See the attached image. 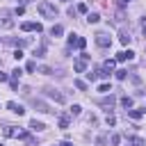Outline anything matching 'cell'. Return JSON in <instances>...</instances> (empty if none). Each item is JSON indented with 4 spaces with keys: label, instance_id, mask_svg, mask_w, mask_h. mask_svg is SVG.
<instances>
[{
    "label": "cell",
    "instance_id": "1",
    "mask_svg": "<svg viewBox=\"0 0 146 146\" xmlns=\"http://www.w3.org/2000/svg\"><path fill=\"white\" fill-rule=\"evenodd\" d=\"M36 9H39V14H41L43 18H57V7H55V5H50L48 0H39Z\"/></svg>",
    "mask_w": 146,
    "mask_h": 146
},
{
    "label": "cell",
    "instance_id": "24",
    "mask_svg": "<svg viewBox=\"0 0 146 146\" xmlns=\"http://www.w3.org/2000/svg\"><path fill=\"white\" fill-rule=\"evenodd\" d=\"M98 91H100V94H107V91H112V89H110L107 82H103V84H98Z\"/></svg>",
    "mask_w": 146,
    "mask_h": 146
},
{
    "label": "cell",
    "instance_id": "38",
    "mask_svg": "<svg viewBox=\"0 0 146 146\" xmlns=\"http://www.w3.org/2000/svg\"><path fill=\"white\" fill-rule=\"evenodd\" d=\"M7 80H9V78H7V73H2V71H0V82H7Z\"/></svg>",
    "mask_w": 146,
    "mask_h": 146
},
{
    "label": "cell",
    "instance_id": "27",
    "mask_svg": "<svg viewBox=\"0 0 146 146\" xmlns=\"http://www.w3.org/2000/svg\"><path fill=\"white\" fill-rule=\"evenodd\" d=\"M39 73H43V75H48V73H52V68H50V66H39Z\"/></svg>",
    "mask_w": 146,
    "mask_h": 146
},
{
    "label": "cell",
    "instance_id": "13",
    "mask_svg": "<svg viewBox=\"0 0 146 146\" xmlns=\"http://www.w3.org/2000/svg\"><path fill=\"white\" fill-rule=\"evenodd\" d=\"M141 114H144L141 110H128V116H130V119H135V121H139V119H141Z\"/></svg>",
    "mask_w": 146,
    "mask_h": 146
},
{
    "label": "cell",
    "instance_id": "36",
    "mask_svg": "<svg viewBox=\"0 0 146 146\" xmlns=\"http://www.w3.org/2000/svg\"><path fill=\"white\" fill-rule=\"evenodd\" d=\"M114 123H116V119H114L112 114H107V125H114Z\"/></svg>",
    "mask_w": 146,
    "mask_h": 146
},
{
    "label": "cell",
    "instance_id": "5",
    "mask_svg": "<svg viewBox=\"0 0 146 146\" xmlns=\"http://www.w3.org/2000/svg\"><path fill=\"white\" fill-rule=\"evenodd\" d=\"M46 96L52 98L55 103H66V96H64L59 89H55V87H46Z\"/></svg>",
    "mask_w": 146,
    "mask_h": 146
},
{
    "label": "cell",
    "instance_id": "9",
    "mask_svg": "<svg viewBox=\"0 0 146 146\" xmlns=\"http://www.w3.org/2000/svg\"><path fill=\"white\" fill-rule=\"evenodd\" d=\"M132 57H135L132 50H121V52L116 55V62H125V59H132Z\"/></svg>",
    "mask_w": 146,
    "mask_h": 146
},
{
    "label": "cell",
    "instance_id": "12",
    "mask_svg": "<svg viewBox=\"0 0 146 146\" xmlns=\"http://www.w3.org/2000/svg\"><path fill=\"white\" fill-rule=\"evenodd\" d=\"M119 103H121V105H123L125 110H132V98H130V96H123V98H121Z\"/></svg>",
    "mask_w": 146,
    "mask_h": 146
},
{
    "label": "cell",
    "instance_id": "42",
    "mask_svg": "<svg viewBox=\"0 0 146 146\" xmlns=\"http://www.w3.org/2000/svg\"><path fill=\"white\" fill-rule=\"evenodd\" d=\"M0 146H2V144H0Z\"/></svg>",
    "mask_w": 146,
    "mask_h": 146
},
{
    "label": "cell",
    "instance_id": "15",
    "mask_svg": "<svg viewBox=\"0 0 146 146\" xmlns=\"http://www.w3.org/2000/svg\"><path fill=\"white\" fill-rule=\"evenodd\" d=\"M130 39H132V36H130L128 32H121V34H119V41H121L123 46H128V43H130Z\"/></svg>",
    "mask_w": 146,
    "mask_h": 146
},
{
    "label": "cell",
    "instance_id": "21",
    "mask_svg": "<svg viewBox=\"0 0 146 146\" xmlns=\"http://www.w3.org/2000/svg\"><path fill=\"white\" fill-rule=\"evenodd\" d=\"M43 52H46V43H41L39 48H34V55L36 57H43Z\"/></svg>",
    "mask_w": 146,
    "mask_h": 146
},
{
    "label": "cell",
    "instance_id": "11",
    "mask_svg": "<svg viewBox=\"0 0 146 146\" xmlns=\"http://www.w3.org/2000/svg\"><path fill=\"white\" fill-rule=\"evenodd\" d=\"M50 34H52V36H62V34H64V27H62V25H52V27H50Z\"/></svg>",
    "mask_w": 146,
    "mask_h": 146
},
{
    "label": "cell",
    "instance_id": "43",
    "mask_svg": "<svg viewBox=\"0 0 146 146\" xmlns=\"http://www.w3.org/2000/svg\"><path fill=\"white\" fill-rule=\"evenodd\" d=\"M64 2H66V0H64Z\"/></svg>",
    "mask_w": 146,
    "mask_h": 146
},
{
    "label": "cell",
    "instance_id": "10",
    "mask_svg": "<svg viewBox=\"0 0 146 146\" xmlns=\"http://www.w3.org/2000/svg\"><path fill=\"white\" fill-rule=\"evenodd\" d=\"M30 128H32V130H36V132H41V130H43L46 125H43L41 121H36V119H32V121H30Z\"/></svg>",
    "mask_w": 146,
    "mask_h": 146
},
{
    "label": "cell",
    "instance_id": "30",
    "mask_svg": "<svg viewBox=\"0 0 146 146\" xmlns=\"http://www.w3.org/2000/svg\"><path fill=\"white\" fill-rule=\"evenodd\" d=\"M84 46H87V39H82V36H80V39H78V46H75V48H80V50H82Z\"/></svg>",
    "mask_w": 146,
    "mask_h": 146
},
{
    "label": "cell",
    "instance_id": "22",
    "mask_svg": "<svg viewBox=\"0 0 146 146\" xmlns=\"http://www.w3.org/2000/svg\"><path fill=\"white\" fill-rule=\"evenodd\" d=\"M114 66H116V59H107V62H105V66H103V68H105V71H112V68H114Z\"/></svg>",
    "mask_w": 146,
    "mask_h": 146
},
{
    "label": "cell",
    "instance_id": "31",
    "mask_svg": "<svg viewBox=\"0 0 146 146\" xmlns=\"http://www.w3.org/2000/svg\"><path fill=\"white\" fill-rule=\"evenodd\" d=\"M112 144L119 146V144H121V135H112Z\"/></svg>",
    "mask_w": 146,
    "mask_h": 146
},
{
    "label": "cell",
    "instance_id": "25",
    "mask_svg": "<svg viewBox=\"0 0 146 146\" xmlns=\"http://www.w3.org/2000/svg\"><path fill=\"white\" fill-rule=\"evenodd\" d=\"M25 71H27V73L36 71V64H34V62H27V64H25Z\"/></svg>",
    "mask_w": 146,
    "mask_h": 146
},
{
    "label": "cell",
    "instance_id": "20",
    "mask_svg": "<svg viewBox=\"0 0 146 146\" xmlns=\"http://www.w3.org/2000/svg\"><path fill=\"white\" fill-rule=\"evenodd\" d=\"M87 21H89V23H98V21H100V16H98L96 11H91V14L87 16Z\"/></svg>",
    "mask_w": 146,
    "mask_h": 146
},
{
    "label": "cell",
    "instance_id": "3",
    "mask_svg": "<svg viewBox=\"0 0 146 146\" xmlns=\"http://www.w3.org/2000/svg\"><path fill=\"white\" fill-rule=\"evenodd\" d=\"M0 27L2 30L14 27V11H9V9H2L0 11Z\"/></svg>",
    "mask_w": 146,
    "mask_h": 146
},
{
    "label": "cell",
    "instance_id": "2",
    "mask_svg": "<svg viewBox=\"0 0 146 146\" xmlns=\"http://www.w3.org/2000/svg\"><path fill=\"white\" fill-rule=\"evenodd\" d=\"M89 59H91V55H87V52L78 55V57H75V62H73V71H75V73H87Z\"/></svg>",
    "mask_w": 146,
    "mask_h": 146
},
{
    "label": "cell",
    "instance_id": "34",
    "mask_svg": "<svg viewBox=\"0 0 146 146\" xmlns=\"http://www.w3.org/2000/svg\"><path fill=\"white\" fill-rule=\"evenodd\" d=\"M14 59H23V52H21V48H18V50H14Z\"/></svg>",
    "mask_w": 146,
    "mask_h": 146
},
{
    "label": "cell",
    "instance_id": "28",
    "mask_svg": "<svg viewBox=\"0 0 146 146\" xmlns=\"http://www.w3.org/2000/svg\"><path fill=\"white\" fill-rule=\"evenodd\" d=\"M21 73H23L21 68H14V71H11V80H18V78H21Z\"/></svg>",
    "mask_w": 146,
    "mask_h": 146
},
{
    "label": "cell",
    "instance_id": "6",
    "mask_svg": "<svg viewBox=\"0 0 146 146\" xmlns=\"http://www.w3.org/2000/svg\"><path fill=\"white\" fill-rule=\"evenodd\" d=\"M94 41H96V46H100V48H110V46H112V39H110L105 32H98Z\"/></svg>",
    "mask_w": 146,
    "mask_h": 146
},
{
    "label": "cell",
    "instance_id": "18",
    "mask_svg": "<svg viewBox=\"0 0 146 146\" xmlns=\"http://www.w3.org/2000/svg\"><path fill=\"white\" fill-rule=\"evenodd\" d=\"M73 84H75L80 91H87V82H84V80H73Z\"/></svg>",
    "mask_w": 146,
    "mask_h": 146
},
{
    "label": "cell",
    "instance_id": "16",
    "mask_svg": "<svg viewBox=\"0 0 146 146\" xmlns=\"http://www.w3.org/2000/svg\"><path fill=\"white\" fill-rule=\"evenodd\" d=\"M34 107H39V112H50V110H48V105H46L43 100H36V98H34Z\"/></svg>",
    "mask_w": 146,
    "mask_h": 146
},
{
    "label": "cell",
    "instance_id": "39",
    "mask_svg": "<svg viewBox=\"0 0 146 146\" xmlns=\"http://www.w3.org/2000/svg\"><path fill=\"white\" fill-rule=\"evenodd\" d=\"M141 32H144V34H146V16H144V18H141Z\"/></svg>",
    "mask_w": 146,
    "mask_h": 146
},
{
    "label": "cell",
    "instance_id": "29",
    "mask_svg": "<svg viewBox=\"0 0 146 146\" xmlns=\"http://www.w3.org/2000/svg\"><path fill=\"white\" fill-rule=\"evenodd\" d=\"M103 105H105V107H112V105H114V96H110V98H105V100H103Z\"/></svg>",
    "mask_w": 146,
    "mask_h": 146
},
{
    "label": "cell",
    "instance_id": "14",
    "mask_svg": "<svg viewBox=\"0 0 146 146\" xmlns=\"http://www.w3.org/2000/svg\"><path fill=\"white\" fill-rule=\"evenodd\" d=\"M128 144H130V146H144L146 141H144L141 137H130V139H128Z\"/></svg>",
    "mask_w": 146,
    "mask_h": 146
},
{
    "label": "cell",
    "instance_id": "19",
    "mask_svg": "<svg viewBox=\"0 0 146 146\" xmlns=\"http://www.w3.org/2000/svg\"><path fill=\"white\" fill-rule=\"evenodd\" d=\"M57 123H59V128H62V130H66V128H68V116H59V121H57Z\"/></svg>",
    "mask_w": 146,
    "mask_h": 146
},
{
    "label": "cell",
    "instance_id": "35",
    "mask_svg": "<svg viewBox=\"0 0 146 146\" xmlns=\"http://www.w3.org/2000/svg\"><path fill=\"white\" fill-rule=\"evenodd\" d=\"M87 78H89V82H96V80H98V75H96V73H87Z\"/></svg>",
    "mask_w": 146,
    "mask_h": 146
},
{
    "label": "cell",
    "instance_id": "37",
    "mask_svg": "<svg viewBox=\"0 0 146 146\" xmlns=\"http://www.w3.org/2000/svg\"><path fill=\"white\" fill-rule=\"evenodd\" d=\"M96 144H98V146H105V144H107V139H105V137H98V139H96Z\"/></svg>",
    "mask_w": 146,
    "mask_h": 146
},
{
    "label": "cell",
    "instance_id": "33",
    "mask_svg": "<svg viewBox=\"0 0 146 146\" xmlns=\"http://www.w3.org/2000/svg\"><path fill=\"white\" fill-rule=\"evenodd\" d=\"M23 14H25L23 7H16V9H14V16H23Z\"/></svg>",
    "mask_w": 146,
    "mask_h": 146
},
{
    "label": "cell",
    "instance_id": "7",
    "mask_svg": "<svg viewBox=\"0 0 146 146\" xmlns=\"http://www.w3.org/2000/svg\"><path fill=\"white\" fill-rule=\"evenodd\" d=\"M21 30H23V32H41L43 27H41V23H32V21H25V23L21 25Z\"/></svg>",
    "mask_w": 146,
    "mask_h": 146
},
{
    "label": "cell",
    "instance_id": "41",
    "mask_svg": "<svg viewBox=\"0 0 146 146\" xmlns=\"http://www.w3.org/2000/svg\"><path fill=\"white\" fill-rule=\"evenodd\" d=\"M18 2H21V7H23V5H25V2H27V0H18Z\"/></svg>",
    "mask_w": 146,
    "mask_h": 146
},
{
    "label": "cell",
    "instance_id": "32",
    "mask_svg": "<svg viewBox=\"0 0 146 146\" xmlns=\"http://www.w3.org/2000/svg\"><path fill=\"white\" fill-rule=\"evenodd\" d=\"M78 11H80V14H87V5L80 2V5H78Z\"/></svg>",
    "mask_w": 146,
    "mask_h": 146
},
{
    "label": "cell",
    "instance_id": "26",
    "mask_svg": "<svg viewBox=\"0 0 146 146\" xmlns=\"http://www.w3.org/2000/svg\"><path fill=\"white\" fill-rule=\"evenodd\" d=\"M68 112H71V114H73V116H78V114H80V112H82V107H80V105H73V107H71V110H68Z\"/></svg>",
    "mask_w": 146,
    "mask_h": 146
},
{
    "label": "cell",
    "instance_id": "17",
    "mask_svg": "<svg viewBox=\"0 0 146 146\" xmlns=\"http://www.w3.org/2000/svg\"><path fill=\"white\" fill-rule=\"evenodd\" d=\"M114 75H116V80H125V78H128V71H125V68H119Z\"/></svg>",
    "mask_w": 146,
    "mask_h": 146
},
{
    "label": "cell",
    "instance_id": "23",
    "mask_svg": "<svg viewBox=\"0 0 146 146\" xmlns=\"http://www.w3.org/2000/svg\"><path fill=\"white\" fill-rule=\"evenodd\" d=\"M78 34H68V46H78Z\"/></svg>",
    "mask_w": 146,
    "mask_h": 146
},
{
    "label": "cell",
    "instance_id": "8",
    "mask_svg": "<svg viewBox=\"0 0 146 146\" xmlns=\"http://www.w3.org/2000/svg\"><path fill=\"white\" fill-rule=\"evenodd\" d=\"M7 110H9V112H14V114H18V116H21V114H25L23 105H18V103H14V100H9V103H7Z\"/></svg>",
    "mask_w": 146,
    "mask_h": 146
},
{
    "label": "cell",
    "instance_id": "4",
    "mask_svg": "<svg viewBox=\"0 0 146 146\" xmlns=\"http://www.w3.org/2000/svg\"><path fill=\"white\" fill-rule=\"evenodd\" d=\"M2 135H5V137H14V139H27V132L21 130V128H16V125H7V128L2 130Z\"/></svg>",
    "mask_w": 146,
    "mask_h": 146
},
{
    "label": "cell",
    "instance_id": "40",
    "mask_svg": "<svg viewBox=\"0 0 146 146\" xmlns=\"http://www.w3.org/2000/svg\"><path fill=\"white\" fill-rule=\"evenodd\" d=\"M62 146H73V144H71V141H64V144H62Z\"/></svg>",
    "mask_w": 146,
    "mask_h": 146
}]
</instances>
